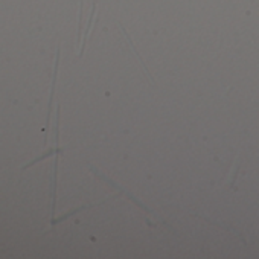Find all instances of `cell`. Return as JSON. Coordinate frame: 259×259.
<instances>
[]
</instances>
